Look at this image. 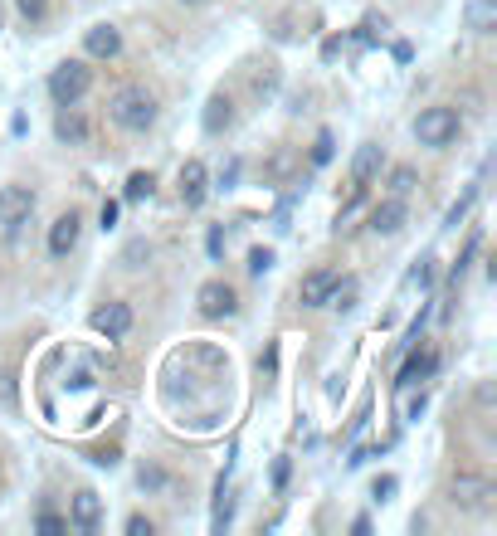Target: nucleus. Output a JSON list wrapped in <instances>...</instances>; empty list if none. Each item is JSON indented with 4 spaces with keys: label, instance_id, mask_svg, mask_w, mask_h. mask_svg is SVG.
I'll use <instances>...</instances> for the list:
<instances>
[{
    "label": "nucleus",
    "instance_id": "1",
    "mask_svg": "<svg viewBox=\"0 0 497 536\" xmlns=\"http://www.w3.org/2000/svg\"><path fill=\"white\" fill-rule=\"evenodd\" d=\"M108 117H113L122 132H147V127L156 122V93L152 88H142V83H127V88H117L113 93Z\"/></svg>",
    "mask_w": 497,
    "mask_h": 536
},
{
    "label": "nucleus",
    "instance_id": "2",
    "mask_svg": "<svg viewBox=\"0 0 497 536\" xmlns=\"http://www.w3.org/2000/svg\"><path fill=\"white\" fill-rule=\"evenodd\" d=\"M93 88V69L83 64V59H64L54 74H49V98L59 103V108H69V103H83V93Z\"/></svg>",
    "mask_w": 497,
    "mask_h": 536
},
{
    "label": "nucleus",
    "instance_id": "3",
    "mask_svg": "<svg viewBox=\"0 0 497 536\" xmlns=\"http://www.w3.org/2000/svg\"><path fill=\"white\" fill-rule=\"evenodd\" d=\"M459 113L454 108H424L415 117V137H420V147H449L454 137H459Z\"/></svg>",
    "mask_w": 497,
    "mask_h": 536
},
{
    "label": "nucleus",
    "instance_id": "4",
    "mask_svg": "<svg viewBox=\"0 0 497 536\" xmlns=\"http://www.w3.org/2000/svg\"><path fill=\"white\" fill-rule=\"evenodd\" d=\"M35 215V191L30 186H0V230L20 234V225H30Z\"/></svg>",
    "mask_w": 497,
    "mask_h": 536
},
{
    "label": "nucleus",
    "instance_id": "5",
    "mask_svg": "<svg viewBox=\"0 0 497 536\" xmlns=\"http://www.w3.org/2000/svg\"><path fill=\"white\" fill-rule=\"evenodd\" d=\"M195 307H200V317H210V322H220V317H234L239 312V298H234L230 283H220V278H210L200 293H195Z\"/></svg>",
    "mask_w": 497,
    "mask_h": 536
},
{
    "label": "nucleus",
    "instance_id": "6",
    "mask_svg": "<svg viewBox=\"0 0 497 536\" xmlns=\"http://www.w3.org/2000/svg\"><path fill=\"white\" fill-rule=\"evenodd\" d=\"M434 371H439V351H434V346H420V351L405 356V366H400V376H395V390H415V385L429 381Z\"/></svg>",
    "mask_w": 497,
    "mask_h": 536
},
{
    "label": "nucleus",
    "instance_id": "7",
    "mask_svg": "<svg viewBox=\"0 0 497 536\" xmlns=\"http://www.w3.org/2000/svg\"><path fill=\"white\" fill-rule=\"evenodd\" d=\"M78 234H83L78 210H64V215L49 225V254H54V259H69V254L78 249Z\"/></svg>",
    "mask_w": 497,
    "mask_h": 536
},
{
    "label": "nucleus",
    "instance_id": "8",
    "mask_svg": "<svg viewBox=\"0 0 497 536\" xmlns=\"http://www.w3.org/2000/svg\"><path fill=\"white\" fill-rule=\"evenodd\" d=\"M405 220H410L405 195H385L381 205L371 210V230H376V234H400V230H405Z\"/></svg>",
    "mask_w": 497,
    "mask_h": 536
},
{
    "label": "nucleus",
    "instance_id": "9",
    "mask_svg": "<svg viewBox=\"0 0 497 536\" xmlns=\"http://www.w3.org/2000/svg\"><path fill=\"white\" fill-rule=\"evenodd\" d=\"M93 332H103L108 342H122L127 332H132V307L127 303H108L93 312Z\"/></svg>",
    "mask_w": 497,
    "mask_h": 536
},
{
    "label": "nucleus",
    "instance_id": "10",
    "mask_svg": "<svg viewBox=\"0 0 497 536\" xmlns=\"http://www.w3.org/2000/svg\"><path fill=\"white\" fill-rule=\"evenodd\" d=\"M376 171H381V147H371V142H366V147L356 152V161H351V205L366 195V186L376 181Z\"/></svg>",
    "mask_w": 497,
    "mask_h": 536
},
{
    "label": "nucleus",
    "instance_id": "11",
    "mask_svg": "<svg viewBox=\"0 0 497 536\" xmlns=\"http://www.w3.org/2000/svg\"><path fill=\"white\" fill-rule=\"evenodd\" d=\"M337 268H312L303 278V288H298V298H303V307H327V298H332V288H337Z\"/></svg>",
    "mask_w": 497,
    "mask_h": 536
},
{
    "label": "nucleus",
    "instance_id": "12",
    "mask_svg": "<svg viewBox=\"0 0 497 536\" xmlns=\"http://www.w3.org/2000/svg\"><path fill=\"white\" fill-rule=\"evenodd\" d=\"M210 195V176H205V161H186L181 166V205L186 210H200Z\"/></svg>",
    "mask_w": 497,
    "mask_h": 536
},
{
    "label": "nucleus",
    "instance_id": "13",
    "mask_svg": "<svg viewBox=\"0 0 497 536\" xmlns=\"http://www.w3.org/2000/svg\"><path fill=\"white\" fill-rule=\"evenodd\" d=\"M98 522H103V498H98L93 488H78L74 512H69V527H78V532H98Z\"/></svg>",
    "mask_w": 497,
    "mask_h": 536
},
{
    "label": "nucleus",
    "instance_id": "14",
    "mask_svg": "<svg viewBox=\"0 0 497 536\" xmlns=\"http://www.w3.org/2000/svg\"><path fill=\"white\" fill-rule=\"evenodd\" d=\"M83 49H88V59H117L122 54V30L117 25H93L83 35Z\"/></svg>",
    "mask_w": 497,
    "mask_h": 536
},
{
    "label": "nucleus",
    "instance_id": "15",
    "mask_svg": "<svg viewBox=\"0 0 497 536\" xmlns=\"http://www.w3.org/2000/svg\"><path fill=\"white\" fill-rule=\"evenodd\" d=\"M449 493H454V502H463V507H488V502H493V483H488V478H473V473H459Z\"/></svg>",
    "mask_w": 497,
    "mask_h": 536
},
{
    "label": "nucleus",
    "instance_id": "16",
    "mask_svg": "<svg viewBox=\"0 0 497 536\" xmlns=\"http://www.w3.org/2000/svg\"><path fill=\"white\" fill-rule=\"evenodd\" d=\"M54 137L69 142V147H83V142H88V122H83V113H78V103L59 108V117H54Z\"/></svg>",
    "mask_w": 497,
    "mask_h": 536
},
{
    "label": "nucleus",
    "instance_id": "17",
    "mask_svg": "<svg viewBox=\"0 0 497 536\" xmlns=\"http://www.w3.org/2000/svg\"><path fill=\"white\" fill-rule=\"evenodd\" d=\"M468 30H473V35H493L497 30V0H473V5H468Z\"/></svg>",
    "mask_w": 497,
    "mask_h": 536
},
{
    "label": "nucleus",
    "instance_id": "18",
    "mask_svg": "<svg viewBox=\"0 0 497 536\" xmlns=\"http://www.w3.org/2000/svg\"><path fill=\"white\" fill-rule=\"evenodd\" d=\"M356 293H361V283H356V278H337V288H332V298H327V303L337 307V312H351V307H356Z\"/></svg>",
    "mask_w": 497,
    "mask_h": 536
},
{
    "label": "nucleus",
    "instance_id": "19",
    "mask_svg": "<svg viewBox=\"0 0 497 536\" xmlns=\"http://www.w3.org/2000/svg\"><path fill=\"white\" fill-rule=\"evenodd\" d=\"M230 127V98H210V113H205V132H220Z\"/></svg>",
    "mask_w": 497,
    "mask_h": 536
},
{
    "label": "nucleus",
    "instance_id": "20",
    "mask_svg": "<svg viewBox=\"0 0 497 536\" xmlns=\"http://www.w3.org/2000/svg\"><path fill=\"white\" fill-rule=\"evenodd\" d=\"M152 171H132V176H127V200H147V195H152Z\"/></svg>",
    "mask_w": 497,
    "mask_h": 536
},
{
    "label": "nucleus",
    "instance_id": "21",
    "mask_svg": "<svg viewBox=\"0 0 497 536\" xmlns=\"http://www.w3.org/2000/svg\"><path fill=\"white\" fill-rule=\"evenodd\" d=\"M415 191V166H395L390 171V195H410Z\"/></svg>",
    "mask_w": 497,
    "mask_h": 536
},
{
    "label": "nucleus",
    "instance_id": "22",
    "mask_svg": "<svg viewBox=\"0 0 497 536\" xmlns=\"http://www.w3.org/2000/svg\"><path fill=\"white\" fill-rule=\"evenodd\" d=\"M332 147H337L332 132H317V142H312V166H327V161H332Z\"/></svg>",
    "mask_w": 497,
    "mask_h": 536
},
{
    "label": "nucleus",
    "instance_id": "23",
    "mask_svg": "<svg viewBox=\"0 0 497 536\" xmlns=\"http://www.w3.org/2000/svg\"><path fill=\"white\" fill-rule=\"evenodd\" d=\"M44 536H59V532H69V517H54V512H39V522H35Z\"/></svg>",
    "mask_w": 497,
    "mask_h": 536
},
{
    "label": "nucleus",
    "instance_id": "24",
    "mask_svg": "<svg viewBox=\"0 0 497 536\" xmlns=\"http://www.w3.org/2000/svg\"><path fill=\"white\" fill-rule=\"evenodd\" d=\"M15 5H20L25 20H44V15H49V0H15Z\"/></svg>",
    "mask_w": 497,
    "mask_h": 536
},
{
    "label": "nucleus",
    "instance_id": "25",
    "mask_svg": "<svg viewBox=\"0 0 497 536\" xmlns=\"http://www.w3.org/2000/svg\"><path fill=\"white\" fill-rule=\"evenodd\" d=\"M268 268H273V254H268V249H254V254H249V273H254V278H264Z\"/></svg>",
    "mask_w": 497,
    "mask_h": 536
},
{
    "label": "nucleus",
    "instance_id": "26",
    "mask_svg": "<svg viewBox=\"0 0 497 536\" xmlns=\"http://www.w3.org/2000/svg\"><path fill=\"white\" fill-rule=\"evenodd\" d=\"M156 527H152V517H142V512H132L127 517V536H152Z\"/></svg>",
    "mask_w": 497,
    "mask_h": 536
},
{
    "label": "nucleus",
    "instance_id": "27",
    "mask_svg": "<svg viewBox=\"0 0 497 536\" xmlns=\"http://www.w3.org/2000/svg\"><path fill=\"white\" fill-rule=\"evenodd\" d=\"M137 483H142V488H161V483H166V473H161V468H142V473H137Z\"/></svg>",
    "mask_w": 497,
    "mask_h": 536
},
{
    "label": "nucleus",
    "instance_id": "28",
    "mask_svg": "<svg viewBox=\"0 0 497 536\" xmlns=\"http://www.w3.org/2000/svg\"><path fill=\"white\" fill-rule=\"evenodd\" d=\"M473 195H478V191H468V195H463V200H459V205L449 210V225H454V230H459V220H463V215H468V205H473Z\"/></svg>",
    "mask_w": 497,
    "mask_h": 536
},
{
    "label": "nucleus",
    "instance_id": "29",
    "mask_svg": "<svg viewBox=\"0 0 497 536\" xmlns=\"http://www.w3.org/2000/svg\"><path fill=\"white\" fill-rule=\"evenodd\" d=\"M390 493H395V478H376V483H371V498L376 502H385Z\"/></svg>",
    "mask_w": 497,
    "mask_h": 536
},
{
    "label": "nucleus",
    "instance_id": "30",
    "mask_svg": "<svg viewBox=\"0 0 497 536\" xmlns=\"http://www.w3.org/2000/svg\"><path fill=\"white\" fill-rule=\"evenodd\" d=\"M424 415V390L420 395H410V400H405V420H420Z\"/></svg>",
    "mask_w": 497,
    "mask_h": 536
},
{
    "label": "nucleus",
    "instance_id": "31",
    "mask_svg": "<svg viewBox=\"0 0 497 536\" xmlns=\"http://www.w3.org/2000/svg\"><path fill=\"white\" fill-rule=\"evenodd\" d=\"M117 225V200H103V230H113Z\"/></svg>",
    "mask_w": 497,
    "mask_h": 536
},
{
    "label": "nucleus",
    "instance_id": "32",
    "mask_svg": "<svg viewBox=\"0 0 497 536\" xmlns=\"http://www.w3.org/2000/svg\"><path fill=\"white\" fill-rule=\"evenodd\" d=\"M186 5H200V0H186Z\"/></svg>",
    "mask_w": 497,
    "mask_h": 536
}]
</instances>
